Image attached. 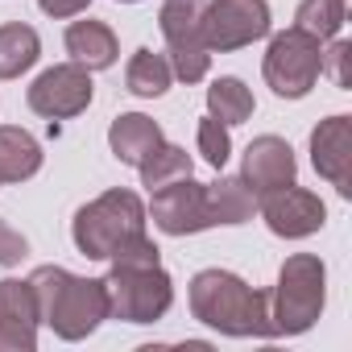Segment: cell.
<instances>
[{"label":"cell","instance_id":"cell-2","mask_svg":"<svg viewBox=\"0 0 352 352\" xmlns=\"http://www.w3.org/2000/svg\"><path fill=\"white\" fill-rule=\"evenodd\" d=\"M191 315L224 336H257L270 340V294L253 290L245 278L228 270H204L191 278Z\"/></svg>","mask_w":352,"mask_h":352},{"label":"cell","instance_id":"cell-11","mask_svg":"<svg viewBox=\"0 0 352 352\" xmlns=\"http://www.w3.org/2000/svg\"><path fill=\"white\" fill-rule=\"evenodd\" d=\"M261 216H265V224H270L274 236L302 241V236H311V232L323 228L327 208H323L319 195H311V191H302V187L290 183V187H282V191L261 195Z\"/></svg>","mask_w":352,"mask_h":352},{"label":"cell","instance_id":"cell-15","mask_svg":"<svg viewBox=\"0 0 352 352\" xmlns=\"http://www.w3.org/2000/svg\"><path fill=\"white\" fill-rule=\"evenodd\" d=\"M108 145H112V153H116L124 166H141V162L162 145V129H157V120H149V116H141V112H124V116L112 120Z\"/></svg>","mask_w":352,"mask_h":352},{"label":"cell","instance_id":"cell-1","mask_svg":"<svg viewBox=\"0 0 352 352\" xmlns=\"http://www.w3.org/2000/svg\"><path fill=\"white\" fill-rule=\"evenodd\" d=\"M25 282L38 298L42 323H50L63 340H83L108 319L104 278H75L63 265H38Z\"/></svg>","mask_w":352,"mask_h":352},{"label":"cell","instance_id":"cell-13","mask_svg":"<svg viewBox=\"0 0 352 352\" xmlns=\"http://www.w3.org/2000/svg\"><path fill=\"white\" fill-rule=\"evenodd\" d=\"M38 298L30 282L5 278L0 282V352H34L38 348Z\"/></svg>","mask_w":352,"mask_h":352},{"label":"cell","instance_id":"cell-25","mask_svg":"<svg viewBox=\"0 0 352 352\" xmlns=\"http://www.w3.org/2000/svg\"><path fill=\"white\" fill-rule=\"evenodd\" d=\"M348 58H352V42H331V50H323V71L336 79V87H348Z\"/></svg>","mask_w":352,"mask_h":352},{"label":"cell","instance_id":"cell-28","mask_svg":"<svg viewBox=\"0 0 352 352\" xmlns=\"http://www.w3.org/2000/svg\"><path fill=\"white\" fill-rule=\"evenodd\" d=\"M124 5H137V0H124Z\"/></svg>","mask_w":352,"mask_h":352},{"label":"cell","instance_id":"cell-10","mask_svg":"<svg viewBox=\"0 0 352 352\" xmlns=\"http://www.w3.org/2000/svg\"><path fill=\"white\" fill-rule=\"evenodd\" d=\"M153 204H149V216L153 224L166 232V236H191V232H204L212 228V216H208V191L204 183H195L191 174L170 187H157L149 191Z\"/></svg>","mask_w":352,"mask_h":352},{"label":"cell","instance_id":"cell-20","mask_svg":"<svg viewBox=\"0 0 352 352\" xmlns=\"http://www.w3.org/2000/svg\"><path fill=\"white\" fill-rule=\"evenodd\" d=\"M208 116H216L220 124H245L249 116H253V91L236 79V75H224V79H216L212 87H208Z\"/></svg>","mask_w":352,"mask_h":352},{"label":"cell","instance_id":"cell-4","mask_svg":"<svg viewBox=\"0 0 352 352\" xmlns=\"http://www.w3.org/2000/svg\"><path fill=\"white\" fill-rule=\"evenodd\" d=\"M141 232H145V204L133 191H120V187L83 204L75 212V224H71L75 249L91 261H108L124 241H133Z\"/></svg>","mask_w":352,"mask_h":352},{"label":"cell","instance_id":"cell-6","mask_svg":"<svg viewBox=\"0 0 352 352\" xmlns=\"http://www.w3.org/2000/svg\"><path fill=\"white\" fill-rule=\"evenodd\" d=\"M261 71H265V83L274 87V96L302 100L315 87V79L323 75V42L302 34L298 25H290V30L270 38Z\"/></svg>","mask_w":352,"mask_h":352},{"label":"cell","instance_id":"cell-9","mask_svg":"<svg viewBox=\"0 0 352 352\" xmlns=\"http://www.w3.org/2000/svg\"><path fill=\"white\" fill-rule=\"evenodd\" d=\"M25 100L46 120H71L91 104V71L79 67V63H58V67H50L34 79Z\"/></svg>","mask_w":352,"mask_h":352},{"label":"cell","instance_id":"cell-12","mask_svg":"<svg viewBox=\"0 0 352 352\" xmlns=\"http://www.w3.org/2000/svg\"><path fill=\"white\" fill-rule=\"evenodd\" d=\"M294 174H298V166H294V149H290L282 137L265 133V137H253V141H249V149H245V166H241V179H245V187H249L257 199L270 195V191L290 187V183H294Z\"/></svg>","mask_w":352,"mask_h":352},{"label":"cell","instance_id":"cell-5","mask_svg":"<svg viewBox=\"0 0 352 352\" xmlns=\"http://www.w3.org/2000/svg\"><path fill=\"white\" fill-rule=\"evenodd\" d=\"M108 290V315L124 323H157L174 302V282L157 265H112L104 278Z\"/></svg>","mask_w":352,"mask_h":352},{"label":"cell","instance_id":"cell-8","mask_svg":"<svg viewBox=\"0 0 352 352\" xmlns=\"http://www.w3.org/2000/svg\"><path fill=\"white\" fill-rule=\"evenodd\" d=\"M270 34V5L265 0H212L204 13V42L216 54H232L241 46H253Z\"/></svg>","mask_w":352,"mask_h":352},{"label":"cell","instance_id":"cell-18","mask_svg":"<svg viewBox=\"0 0 352 352\" xmlns=\"http://www.w3.org/2000/svg\"><path fill=\"white\" fill-rule=\"evenodd\" d=\"M208 191V216L212 224H245L253 220V208H257V195L245 187V179H220Z\"/></svg>","mask_w":352,"mask_h":352},{"label":"cell","instance_id":"cell-14","mask_svg":"<svg viewBox=\"0 0 352 352\" xmlns=\"http://www.w3.org/2000/svg\"><path fill=\"white\" fill-rule=\"evenodd\" d=\"M311 162L348 199L352 195V116H327L311 133Z\"/></svg>","mask_w":352,"mask_h":352},{"label":"cell","instance_id":"cell-16","mask_svg":"<svg viewBox=\"0 0 352 352\" xmlns=\"http://www.w3.org/2000/svg\"><path fill=\"white\" fill-rule=\"evenodd\" d=\"M67 54H71V63H79V67H87V71H104V67H112L116 63V34L104 25V21H75L71 30H67Z\"/></svg>","mask_w":352,"mask_h":352},{"label":"cell","instance_id":"cell-21","mask_svg":"<svg viewBox=\"0 0 352 352\" xmlns=\"http://www.w3.org/2000/svg\"><path fill=\"white\" fill-rule=\"evenodd\" d=\"M170 79H174V71H170V58H166V54L137 50V54L129 58L124 83H129V91H133V96H141V100H153V96H162V91L170 87Z\"/></svg>","mask_w":352,"mask_h":352},{"label":"cell","instance_id":"cell-23","mask_svg":"<svg viewBox=\"0 0 352 352\" xmlns=\"http://www.w3.org/2000/svg\"><path fill=\"white\" fill-rule=\"evenodd\" d=\"M344 5H348V0H302L298 13H294V25H298L302 34L327 42V38H336L340 25H344Z\"/></svg>","mask_w":352,"mask_h":352},{"label":"cell","instance_id":"cell-19","mask_svg":"<svg viewBox=\"0 0 352 352\" xmlns=\"http://www.w3.org/2000/svg\"><path fill=\"white\" fill-rule=\"evenodd\" d=\"M42 54V42L30 25L13 21V25H0V79H17L25 75Z\"/></svg>","mask_w":352,"mask_h":352},{"label":"cell","instance_id":"cell-7","mask_svg":"<svg viewBox=\"0 0 352 352\" xmlns=\"http://www.w3.org/2000/svg\"><path fill=\"white\" fill-rule=\"evenodd\" d=\"M212 0H166L157 9L162 38L170 46V71L183 83H199L212 71V50L204 42V13Z\"/></svg>","mask_w":352,"mask_h":352},{"label":"cell","instance_id":"cell-27","mask_svg":"<svg viewBox=\"0 0 352 352\" xmlns=\"http://www.w3.org/2000/svg\"><path fill=\"white\" fill-rule=\"evenodd\" d=\"M42 5V13H50V17H75V13H83L91 0H38Z\"/></svg>","mask_w":352,"mask_h":352},{"label":"cell","instance_id":"cell-22","mask_svg":"<svg viewBox=\"0 0 352 352\" xmlns=\"http://www.w3.org/2000/svg\"><path fill=\"white\" fill-rule=\"evenodd\" d=\"M137 170H141V187L157 191V187H170V183L187 179V174H191V153H187L183 145H166V141H162Z\"/></svg>","mask_w":352,"mask_h":352},{"label":"cell","instance_id":"cell-24","mask_svg":"<svg viewBox=\"0 0 352 352\" xmlns=\"http://www.w3.org/2000/svg\"><path fill=\"white\" fill-rule=\"evenodd\" d=\"M199 153L208 157V166H224L228 153H232V137H228V124H220L216 116H204L199 120Z\"/></svg>","mask_w":352,"mask_h":352},{"label":"cell","instance_id":"cell-26","mask_svg":"<svg viewBox=\"0 0 352 352\" xmlns=\"http://www.w3.org/2000/svg\"><path fill=\"white\" fill-rule=\"evenodd\" d=\"M25 253H30L25 236H21L17 228H9L5 220H0V265H17V261H21Z\"/></svg>","mask_w":352,"mask_h":352},{"label":"cell","instance_id":"cell-3","mask_svg":"<svg viewBox=\"0 0 352 352\" xmlns=\"http://www.w3.org/2000/svg\"><path fill=\"white\" fill-rule=\"evenodd\" d=\"M327 302V270L315 253H294L278 270V286L270 290V327L274 336H302L315 327Z\"/></svg>","mask_w":352,"mask_h":352},{"label":"cell","instance_id":"cell-17","mask_svg":"<svg viewBox=\"0 0 352 352\" xmlns=\"http://www.w3.org/2000/svg\"><path fill=\"white\" fill-rule=\"evenodd\" d=\"M42 170V145L17 124H0V183H25Z\"/></svg>","mask_w":352,"mask_h":352}]
</instances>
